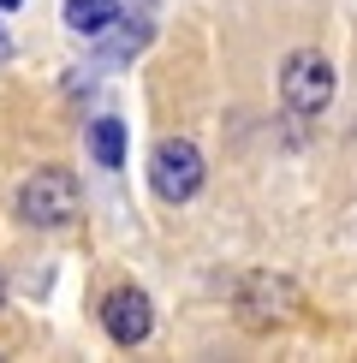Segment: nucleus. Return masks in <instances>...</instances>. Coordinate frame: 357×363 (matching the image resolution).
I'll use <instances>...</instances> for the list:
<instances>
[{
  "instance_id": "obj_5",
  "label": "nucleus",
  "mask_w": 357,
  "mask_h": 363,
  "mask_svg": "<svg viewBox=\"0 0 357 363\" xmlns=\"http://www.w3.org/2000/svg\"><path fill=\"white\" fill-rule=\"evenodd\" d=\"M298 310V292H292V280H274V274H250L244 286V322H286V315Z\"/></svg>"
},
{
  "instance_id": "obj_1",
  "label": "nucleus",
  "mask_w": 357,
  "mask_h": 363,
  "mask_svg": "<svg viewBox=\"0 0 357 363\" xmlns=\"http://www.w3.org/2000/svg\"><path fill=\"white\" fill-rule=\"evenodd\" d=\"M78 215V179L72 167H36L18 185V220L24 226H66Z\"/></svg>"
},
{
  "instance_id": "obj_9",
  "label": "nucleus",
  "mask_w": 357,
  "mask_h": 363,
  "mask_svg": "<svg viewBox=\"0 0 357 363\" xmlns=\"http://www.w3.org/2000/svg\"><path fill=\"white\" fill-rule=\"evenodd\" d=\"M12 6H18V0H0V12H12Z\"/></svg>"
},
{
  "instance_id": "obj_7",
  "label": "nucleus",
  "mask_w": 357,
  "mask_h": 363,
  "mask_svg": "<svg viewBox=\"0 0 357 363\" xmlns=\"http://www.w3.org/2000/svg\"><path fill=\"white\" fill-rule=\"evenodd\" d=\"M113 18H119V0H66V24L78 36H101Z\"/></svg>"
},
{
  "instance_id": "obj_6",
  "label": "nucleus",
  "mask_w": 357,
  "mask_h": 363,
  "mask_svg": "<svg viewBox=\"0 0 357 363\" xmlns=\"http://www.w3.org/2000/svg\"><path fill=\"white\" fill-rule=\"evenodd\" d=\"M101 66H125V60H137L149 42H155V24L149 18H113L108 30H101Z\"/></svg>"
},
{
  "instance_id": "obj_4",
  "label": "nucleus",
  "mask_w": 357,
  "mask_h": 363,
  "mask_svg": "<svg viewBox=\"0 0 357 363\" xmlns=\"http://www.w3.org/2000/svg\"><path fill=\"white\" fill-rule=\"evenodd\" d=\"M101 328H108L113 345H143L149 328H155V310H149V298L137 286H119V292L101 298Z\"/></svg>"
},
{
  "instance_id": "obj_8",
  "label": "nucleus",
  "mask_w": 357,
  "mask_h": 363,
  "mask_svg": "<svg viewBox=\"0 0 357 363\" xmlns=\"http://www.w3.org/2000/svg\"><path fill=\"white\" fill-rule=\"evenodd\" d=\"M89 149H96L101 167H125V125H119V119H96V131H89Z\"/></svg>"
},
{
  "instance_id": "obj_3",
  "label": "nucleus",
  "mask_w": 357,
  "mask_h": 363,
  "mask_svg": "<svg viewBox=\"0 0 357 363\" xmlns=\"http://www.w3.org/2000/svg\"><path fill=\"white\" fill-rule=\"evenodd\" d=\"M280 96H286V108L304 113V119L327 113V101H334V66H327V54L298 48L286 60V72H280Z\"/></svg>"
},
{
  "instance_id": "obj_10",
  "label": "nucleus",
  "mask_w": 357,
  "mask_h": 363,
  "mask_svg": "<svg viewBox=\"0 0 357 363\" xmlns=\"http://www.w3.org/2000/svg\"><path fill=\"white\" fill-rule=\"evenodd\" d=\"M0 54H6V36H0Z\"/></svg>"
},
{
  "instance_id": "obj_2",
  "label": "nucleus",
  "mask_w": 357,
  "mask_h": 363,
  "mask_svg": "<svg viewBox=\"0 0 357 363\" xmlns=\"http://www.w3.org/2000/svg\"><path fill=\"white\" fill-rule=\"evenodd\" d=\"M149 185L161 203H191L203 191V149L191 138H161L149 155Z\"/></svg>"
}]
</instances>
